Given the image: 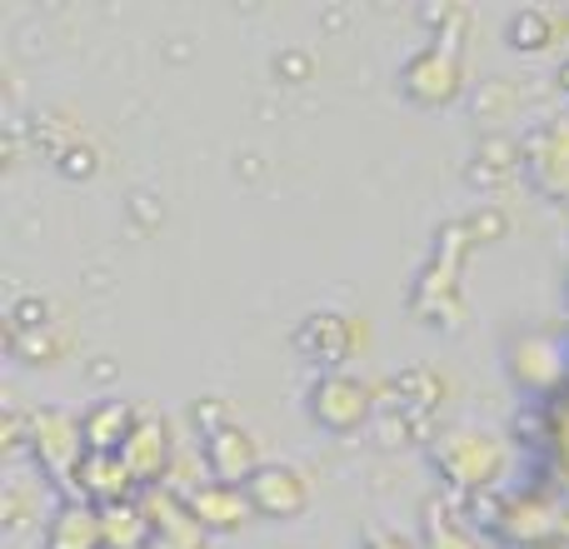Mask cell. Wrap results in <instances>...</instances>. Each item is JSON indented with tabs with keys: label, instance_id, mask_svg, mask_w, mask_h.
<instances>
[{
	"label": "cell",
	"instance_id": "obj_14",
	"mask_svg": "<svg viewBox=\"0 0 569 549\" xmlns=\"http://www.w3.org/2000/svg\"><path fill=\"white\" fill-rule=\"evenodd\" d=\"M126 425H130V410H126V405H116V400H110V405H100V410L90 415V425H86V440L96 445L100 455H106L110 445H116L120 435H126ZM126 440H130V435H126Z\"/></svg>",
	"mask_w": 569,
	"mask_h": 549
},
{
	"label": "cell",
	"instance_id": "obj_13",
	"mask_svg": "<svg viewBox=\"0 0 569 549\" xmlns=\"http://www.w3.org/2000/svg\"><path fill=\"white\" fill-rule=\"evenodd\" d=\"M560 30H565V20L555 16V10H525V16H515L510 36H515V46H525V50H545L550 40H560Z\"/></svg>",
	"mask_w": 569,
	"mask_h": 549
},
{
	"label": "cell",
	"instance_id": "obj_15",
	"mask_svg": "<svg viewBox=\"0 0 569 549\" xmlns=\"http://www.w3.org/2000/svg\"><path fill=\"white\" fill-rule=\"evenodd\" d=\"M80 475H86V485L96 495H120V490H126V480H130V470H126V460H120V455H90Z\"/></svg>",
	"mask_w": 569,
	"mask_h": 549
},
{
	"label": "cell",
	"instance_id": "obj_11",
	"mask_svg": "<svg viewBox=\"0 0 569 549\" xmlns=\"http://www.w3.org/2000/svg\"><path fill=\"white\" fill-rule=\"evenodd\" d=\"M300 345H305V350H315V345H320V360L325 365H340L345 355H350V345H355V325L345 320V315H315V320L300 330Z\"/></svg>",
	"mask_w": 569,
	"mask_h": 549
},
{
	"label": "cell",
	"instance_id": "obj_7",
	"mask_svg": "<svg viewBox=\"0 0 569 549\" xmlns=\"http://www.w3.org/2000/svg\"><path fill=\"white\" fill-rule=\"evenodd\" d=\"M120 460H126V470L136 475V480H150V475H160V470H166V460H170V435H166V425H156V420L136 425Z\"/></svg>",
	"mask_w": 569,
	"mask_h": 549
},
{
	"label": "cell",
	"instance_id": "obj_1",
	"mask_svg": "<svg viewBox=\"0 0 569 549\" xmlns=\"http://www.w3.org/2000/svg\"><path fill=\"white\" fill-rule=\"evenodd\" d=\"M435 465L450 475L455 485H490L505 465V450L490 440V435H455L435 450Z\"/></svg>",
	"mask_w": 569,
	"mask_h": 549
},
{
	"label": "cell",
	"instance_id": "obj_16",
	"mask_svg": "<svg viewBox=\"0 0 569 549\" xmlns=\"http://www.w3.org/2000/svg\"><path fill=\"white\" fill-rule=\"evenodd\" d=\"M106 520V545H116V549H136L140 545V535H146V520H140L136 510H106L100 515Z\"/></svg>",
	"mask_w": 569,
	"mask_h": 549
},
{
	"label": "cell",
	"instance_id": "obj_4",
	"mask_svg": "<svg viewBox=\"0 0 569 549\" xmlns=\"http://www.w3.org/2000/svg\"><path fill=\"white\" fill-rule=\"evenodd\" d=\"M405 90H410L415 100H425V106L450 100L455 90H460V60H455L450 50H425V56H415L410 66H405Z\"/></svg>",
	"mask_w": 569,
	"mask_h": 549
},
{
	"label": "cell",
	"instance_id": "obj_2",
	"mask_svg": "<svg viewBox=\"0 0 569 549\" xmlns=\"http://www.w3.org/2000/svg\"><path fill=\"white\" fill-rule=\"evenodd\" d=\"M315 420L335 435H350L355 425L370 415V385L350 380V375H330V380L315 385Z\"/></svg>",
	"mask_w": 569,
	"mask_h": 549
},
{
	"label": "cell",
	"instance_id": "obj_8",
	"mask_svg": "<svg viewBox=\"0 0 569 549\" xmlns=\"http://www.w3.org/2000/svg\"><path fill=\"white\" fill-rule=\"evenodd\" d=\"M146 515H150L146 525H156V530L166 535L170 549H200V545H206V535H200V520H190V515L180 510L170 495H160V490L150 495V500H146Z\"/></svg>",
	"mask_w": 569,
	"mask_h": 549
},
{
	"label": "cell",
	"instance_id": "obj_12",
	"mask_svg": "<svg viewBox=\"0 0 569 549\" xmlns=\"http://www.w3.org/2000/svg\"><path fill=\"white\" fill-rule=\"evenodd\" d=\"M50 549H100L106 545V520L90 510H66L50 525Z\"/></svg>",
	"mask_w": 569,
	"mask_h": 549
},
{
	"label": "cell",
	"instance_id": "obj_5",
	"mask_svg": "<svg viewBox=\"0 0 569 549\" xmlns=\"http://www.w3.org/2000/svg\"><path fill=\"white\" fill-rule=\"evenodd\" d=\"M525 156H530L535 180H540L550 196L569 200V130L565 126H545L540 136H530Z\"/></svg>",
	"mask_w": 569,
	"mask_h": 549
},
{
	"label": "cell",
	"instance_id": "obj_6",
	"mask_svg": "<svg viewBox=\"0 0 569 549\" xmlns=\"http://www.w3.org/2000/svg\"><path fill=\"white\" fill-rule=\"evenodd\" d=\"M206 455H210V470H216L220 480H256V475H260V445H256V435L236 430V425L210 435Z\"/></svg>",
	"mask_w": 569,
	"mask_h": 549
},
{
	"label": "cell",
	"instance_id": "obj_9",
	"mask_svg": "<svg viewBox=\"0 0 569 549\" xmlns=\"http://www.w3.org/2000/svg\"><path fill=\"white\" fill-rule=\"evenodd\" d=\"M36 445H40V455H46L50 470L70 475V460H76L80 440H76V425H70L66 415H56V410L36 415Z\"/></svg>",
	"mask_w": 569,
	"mask_h": 549
},
{
	"label": "cell",
	"instance_id": "obj_10",
	"mask_svg": "<svg viewBox=\"0 0 569 549\" xmlns=\"http://www.w3.org/2000/svg\"><path fill=\"white\" fill-rule=\"evenodd\" d=\"M246 495L230 490V485H210V490L190 495V515H196L200 525H216V530H236L240 520H246Z\"/></svg>",
	"mask_w": 569,
	"mask_h": 549
},
{
	"label": "cell",
	"instance_id": "obj_3",
	"mask_svg": "<svg viewBox=\"0 0 569 549\" xmlns=\"http://www.w3.org/2000/svg\"><path fill=\"white\" fill-rule=\"evenodd\" d=\"M305 500H310V490H305L300 470H290V465H266V470L250 480V505L266 510V515H276V520L300 515Z\"/></svg>",
	"mask_w": 569,
	"mask_h": 549
},
{
	"label": "cell",
	"instance_id": "obj_17",
	"mask_svg": "<svg viewBox=\"0 0 569 549\" xmlns=\"http://www.w3.org/2000/svg\"><path fill=\"white\" fill-rule=\"evenodd\" d=\"M430 549H475V540L460 530V520L445 505H430Z\"/></svg>",
	"mask_w": 569,
	"mask_h": 549
},
{
	"label": "cell",
	"instance_id": "obj_18",
	"mask_svg": "<svg viewBox=\"0 0 569 549\" xmlns=\"http://www.w3.org/2000/svg\"><path fill=\"white\" fill-rule=\"evenodd\" d=\"M365 549H410L405 540H395V535H370V545Z\"/></svg>",
	"mask_w": 569,
	"mask_h": 549
}]
</instances>
